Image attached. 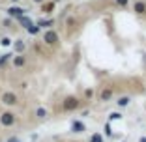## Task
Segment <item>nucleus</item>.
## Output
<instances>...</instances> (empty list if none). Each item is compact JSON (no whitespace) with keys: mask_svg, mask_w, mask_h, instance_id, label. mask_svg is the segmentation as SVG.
I'll use <instances>...</instances> for the list:
<instances>
[{"mask_svg":"<svg viewBox=\"0 0 146 142\" xmlns=\"http://www.w3.org/2000/svg\"><path fill=\"white\" fill-rule=\"evenodd\" d=\"M36 24H38L39 28H49V26L54 24V21H52V19H41V21H38Z\"/></svg>","mask_w":146,"mask_h":142,"instance_id":"obj_11","label":"nucleus"},{"mask_svg":"<svg viewBox=\"0 0 146 142\" xmlns=\"http://www.w3.org/2000/svg\"><path fill=\"white\" fill-rule=\"evenodd\" d=\"M15 122H17V116L13 112H9V110L0 112V125L2 127H11V125H15Z\"/></svg>","mask_w":146,"mask_h":142,"instance_id":"obj_1","label":"nucleus"},{"mask_svg":"<svg viewBox=\"0 0 146 142\" xmlns=\"http://www.w3.org/2000/svg\"><path fill=\"white\" fill-rule=\"evenodd\" d=\"M25 13H26V9L19 8V6H11V8H8V17H15V19H19V17H23Z\"/></svg>","mask_w":146,"mask_h":142,"instance_id":"obj_5","label":"nucleus"},{"mask_svg":"<svg viewBox=\"0 0 146 142\" xmlns=\"http://www.w3.org/2000/svg\"><path fill=\"white\" fill-rule=\"evenodd\" d=\"M71 131H73V133H82V131H86V125L82 124L81 120H75L71 124Z\"/></svg>","mask_w":146,"mask_h":142,"instance_id":"obj_8","label":"nucleus"},{"mask_svg":"<svg viewBox=\"0 0 146 142\" xmlns=\"http://www.w3.org/2000/svg\"><path fill=\"white\" fill-rule=\"evenodd\" d=\"M139 142H146V137H141V138H139Z\"/></svg>","mask_w":146,"mask_h":142,"instance_id":"obj_25","label":"nucleus"},{"mask_svg":"<svg viewBox=\"0 0 146 142\" xmlns=\"http://www.w3.org/2000/svg\"><path fill=\"white\" fill-rule=\"evenodd\" d=\"M90 142H103V137H101V135H92V138H90Z\"/></svg>","mask_w":146,"mask_h":142,"instance_id":"obj_19","label":"nucleus"},{"mask_svg":"<svg viewBox=\"0 0 146 142\" xmlns=\"http://www.w3.org/2000/svg\"><path fill=\"white\" fill-rule=\"evenodd\" d=\"M25 41L23 39H15V43H13V51L17 52V54H23V51H25Z\"/></svg>","mask_w":146,"mask_h":142,"instance_id":"obj_9","label":"nucleus"},{"mask_svg":"<svg viewBox=\"0 0 146 142\" xmlns=\"http://www.w3.org/2000/svg\"><path fill=\"white\" fill-rule=\"evenodd\" d=\"M11 2H19V0H11Z\"/></svg>","mask_w":146,"mask_h":142,"instance_id":"obj_26","label":"nucleus"},{"mask_svg":"<svg viewBox=\"0 0 146 142\" xmlns=\"http://www.w3.org/2000/svg\"><path fill=\"white\" fill-rule=\"evenodd\" d=\"M99 99H101V101H111L112 99V88H103V90L99 92Z\"/></svg>","mask_w":146,"mask_h":142,"instance_id":"obj_7","label":"nucleus"},{"mask_svg":"<svg viewBox=\"0 0 146 142\" xmlns=\"http://www.w3.org/2000/svg\"><path fill=\"white\" fill-rule=\"evenodd\" d=\"M19 22H21V24L25 26V28H28V26H32V24H34V22H32V19H28L26 15H23V17H19Z\"/></svg>","mask_w":146,"mask_h":142,"instance_id":"obj_15","label":"nucleus"},{"mask_svg":"<svg viewBox=\"0 0 146 142\" xmlns=\"http://www.w3.org/2000/svg\"><path fill=\"white\" fill-rule=\"evenodd\" d=\"M133 9H135V13H144V11H146V4H144V2H141V0H139V2H135Z\"/></svg>","mask_w":146,"mask_h":142,"instance_id":"obj_13","label":"nucleus"},{"mask_svg":"<svg viewBox=\"0 0 146 142\" xmlns=\"http://www.w3.org/2000/svg\"><path fill=\"white\" fill-rule=\"evenodd\" d=\"M52 9H54V2H47V4L43 2V4H41V11L43 13H51Z\"/></svg>","mask_w":146,"mask_h":142,"instance_id":"obj_14","label":"nucleus"},{"mask_svg":"<svg viewBox=\"0 0 146 142\" xmlns=\"http://www.w3.org/2000/svg\"><path fill=\"white\" fill-rule=\"evenodd\" d=\"M92 94H94L92 90H86V92H84V97H88V99H90V97H92Z\"/></svg>","mask_w":146,"mask_h":142,"instance_id":"obj_23","label":"nucleus"},{"mask_svg":"<svg viewBox=\"0 0 146 142\" xmlns=\"http://www.w3.org/2000/svg\"><path fill=\"white\" fill-rule=\"evenodd\" d=\"M79 101L75 95H68V97L64 99V103H62V107H64V110H68V112H71V110H75V108L79 107Z\"/></svg>","mask_w":146,"mask_h":142,"instance_id":"obj_3","label":"nucleus"},{"mask_svg":"<svg viewBox=\"0 0 146 142\" xmlns=\"http://www.w3.org/2000/svg\"><path fill=\"white\" fill-rule=\"evenodd\" d=\"M109 118H111V120H122V114H120V112H111Z\"/></svg>","mask_w":146,"mask_h":142,"instance_id":"obj_20","label":"nucleus"},{"mask_svg":"<svg viewBox=\"0 0 146 142\" xmlns=\"http://www.w3.org/2000/svg\"><path fill=\"white\" fill-rule=\"evenodd\" d=\"M36 116H38L39 120H45V118L49 116V110L45 107H38V108H36Z\"/></svg>","mask_w":146,"mask_h":142,"instance_id":"obj_10","label":"nucleus"},{"mask_svg":"<svg viewBox=\"0 0 146 142\" xmlns=\"http://www.w3.org/2000/svg\"><path fill=\"white\" fill-rule=\"evenodd\" d=\"M6 142H23V140H21L19 137H9V138H8Z\"/></svg>","mask_w":146,"mask_h":142,"instance_id":"obj_22","label":"nucleus"},{"mask_svg":"<svg viewBox=\"0 0 146 142\" xmlns=\"http://www.w3.org/2000/svg\"><path fill=\"white\" fill-rule=\"evenodd\" d=\"M129 101H131V99H129V95H124V97H120L116 103H118V107H127Z\"/></svg>","mask_w":146,"mask_h":142,"instance_id":"obj_16","label":"nucleus"},{"mask_svg":"<svg viewBox=\"0 0 146 142\" xmlns=\"http://www.w3.org/2000/svg\"><path fill=\"white\" fill-rule=\"evenodd\" d=\"M43 41H45L47 45H56L58 43V34L49 28V30H45V34H43Z\"/></svg>","mask_w":146,"mask_h":142,"instance_id":"obj_4","label":"nucleus"},{"mask_svg":"<svg viewBox=\"0 0 146 142\" xmlns=\"http://www.w3.org/2000/svg\"><path fill=\"white\" fill-rule=\"evenodd\" d=\"M116 4H118V6H122V8H125V6L129 4V0H116Z\"/></svg>","mask_w":146,"mask_h":142,"instance_id":"obj_21","label":"nucleus"},{"mask_svg":"<svg viewBox=\"0 0 146 142\" xmlns=\"http://www.w3.org/2000/svg\"><path fill=\"white\" fill-rule=\"evenodd\" d=\"M0 45H2V47H9V45H11V39L9 38H2L0 39Z\"/></svg>","mask_w":146,"mask_h":142,"instance_id":"obj_18","label":"nucleus"},{"mask_svg":"<svg viewBox=\"0 0 146 142\" xmlns=\"http://www.w3.org/2000/svg\"><path fill=\"white\" fill-rule=\"evenodd\" d=\"M26 30H28V34H30V36H36V34H39V30H41V28H39L38 24H32V26H28Z\"/></svg>","mask_w":146,"mask_h":142,"instance_id":"obj_17","label":"nucleus"},{"mask_svg":"<svg viewBox=\"0 0 146 142\" xmlns=\"http://www.w3.org/2000/svg\"><path fill=\"white\" fill-rule=\"evenodd\" d=\"M32 2H36V4H43L45 0H32Z\"/></svg>","mask_w":146,"mask_h":142,"instance_id":"obj_24","label":"nucleus"},{"mask_svg":"<svg viewBox=\"0 0 146 142\" xmlns=\"http://www.w3.org/2000/svg\"><path fill=\"white\" fill-rule=\"evenodd\" d=\"M19 97L15 92H4V94L0 95V103L6 105V107H13V105H17Z\"/></svg>","mask_w":146,"mask_h":142,"instance_id":"obj_2","label":"nucleus"},{"mask_svg":"<svg viewBox=\"0 0 146 142\" xmlns=\"http://www.w3.org/2000/svg\"><path fill=\"white\" fill-rule=\"evenodd\" d=\"M11 64L15 65V67H25V65H26V56H23V54H13Z\"/></svg>","mask_w":146,"mask_h":142,"instance_id":"obj_6","label":"nucleus"},{"mask_svg":"<svg viewBox=\"0 0 146 142\" xmlns=\"http://www.w3.org/2000/svg\"><path fill=\"white\" fill-rule=\"evenodd\" d=\"M11 58H13L11 52H6V54H2V56H0V67H4V65L8 64L9 60H11Z\"/></svg>","mask_w":146,"mask_h":142,"instance_id":"obj_12","label":"nucleus"}]
</instances>
